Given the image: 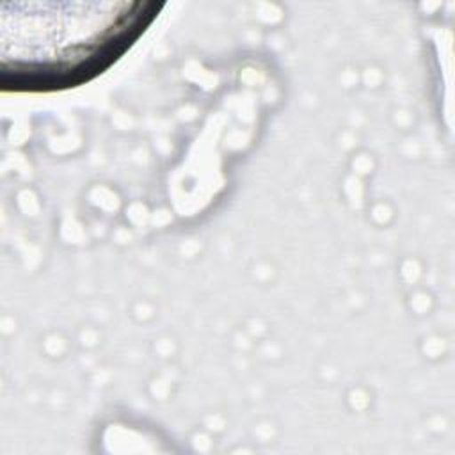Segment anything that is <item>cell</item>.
I'll return each instance as SVG.
<instances>
[{
  "label": "cell",
  "instance_id": "cell-1",
  "mask_svg": "<svg viewBox=\"0 0 455 455\" xmlns=\"http://www.w3.org/2000/svg\"><path fill=\"white\" fill-rule=\"evenodd\" d=\"M155 18L153 4H107L103 12L0 14L4 91L46 92L92 80Z\"/></svg>",
  "mask_w": 455,
  "mask_h": 455
}]
</instances>
